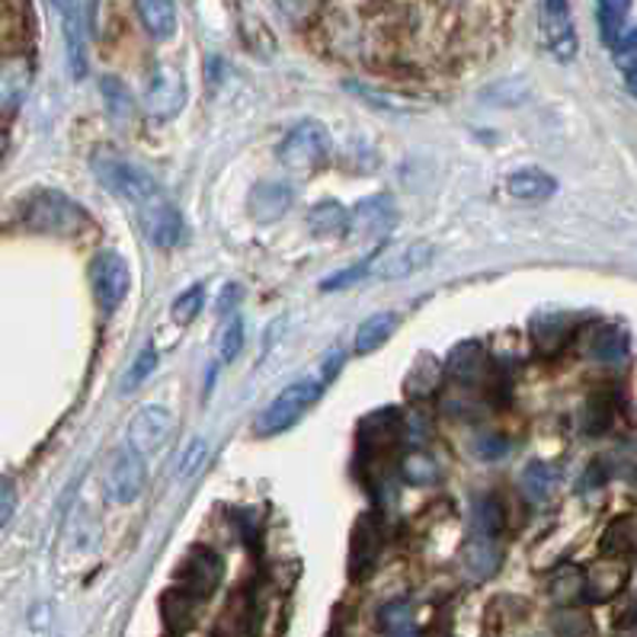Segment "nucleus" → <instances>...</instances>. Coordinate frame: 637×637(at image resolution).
Listing matches in <instances>:
<instances>
[{
    "label": "nucleus",
    "instance_id": "3",
    "mask_svg": "<svg viewBox=\"0 0 637 637\" xmlns=\"http://www.w3.org/2000/svg\"><path fill=\"white\" fill-rule=\"evenodd\" d=\"M330 147H333L330 132L320 122H315V119H305L282 138V145H279L276 154H279V161L286 164V171H291V174H315V171H320L327 164Z\"/></svg>",
    "mask_w": 637,
    "mask_h": 637
},
{
    "label": "nucleus",
    "instance_id": "36",
    "mask_svg": "<svg viewBox=\"0 0 637 637\" xmlns=\"http://www.w3.org/2000/svg\"><path fill=\"white\" fill-rule=\"evenodd\" d=\"M612 55H615V64L621 74H631L637 68V30L621 32V39L612 45Z\"/></svg>",
    "mask_w": 637,
    "mask_h": 637
},
{
    "label": "nucleus",
    "instance_id": "10",
    "mask_svg": "<svg viewBox=\"0 0 637 637\" xmlns=\"http://www.w3.org/2000/svg\"><path fill=\"white\" fill-rule=\"evenodd\" d=\"M433 263V247L430 244H401V247H391L384 254L372 257L369 273H376L378 279H407L420 269H427Z\"/></svg>",
    "mask_w": 637,
    "mask_h": 637
},
{
    "label": "nucleus",
    "instance_id": "45",
    "mask_svg": "<svg viewBox=\"0 0 637 637\" xmlns=\"http://www.w3.org/2000/svg\"><path fill=\"white\" fill-rule=\"evenodd\" d=\"M52 3H55V7H59V10H64V7H68V3H71V0H52Z\"/></svg>",
    "mask_w": 637,
    "mask_h": 637
},
{
    "label": "nucleus",
    "instance_id": "16",
    "mask_svg": "<svg viewBox=\"0 0 637 637\" xmlns=\"http://www.w3.org/2000/svg\"><path fill=\"white\" fill-rule=\"evenodd\" d=\"M222 579V561L215 557V551L196 548L186 564H183V589L196 593V596H212V589Z\"/></svg>",
    "mask_w": 637,
    "mask_h": 637
},
{
    "label": "nucleus",
    "instance_id": "33",
    "mask_svg": "<svg viewBox=\"0 0 637 637\" xmlns=\"http://www.w3.org/2000/svg\"><path fill=\"white\" fill-rule=\"evenodd\" d=\"M240 349H244V320L232 315V318L225 320L222 333H218V359H222V362H232Z\"/></svg>",
    "mask_w": 637,
    "mask_h": 637
},
{
    "label": "nucleus",
    "instance_id": "35",
    "mask_svg": "<svg viewBox=\"0 0 637 637\" xmlns=\"http://www.w3.org/2000/svg\"><path fill=\"white\" fill-rule=\"evenodd\" d=\"M404 474L407 481H413V484H430V481L439 477V464H435L433 455H427V452H413L404 462Z\"/></svg>",
    "mask_w": 637,
    "mask_h": 637
},
{
    "label": "nucleus",
    "instance_id": "29",
    "mask_svg": "<svg viewBox=\"0 0 637 637\" xmlns=\"http://www.w3.org/2000/svg\"><path fill=\"white\" fill-rule=\"evenodd\" d=\"M157 366H161V359H157V352L154 347H145L138 356H135V362L129 366V372L122 378V394H132V391H138L142 384H145L147 378L157 372Z\"/></svg>",
    "mask_w": 637,
    "mask_h": 637
},
{
    "label": "nucleus",
    "instance_id": "26",
    "mask_svg": "<svg viewBox=\"0 0 637 637\" xmlns=\"http://www.w3.org/2000/svg\"><path fill=\"white\" fill-rule=\"evenodd\" d=\"M557 487V477H554V471H551L548 464L542 462H532L525 468V474H522V491L528 500H535V503H545L551 493Z\"/></svg>",
    "mask_w": 637,
    "mask_h": 637
},
{
    "label": "nucleus",
    "instance_id": "42",
    "mask_svg": "<svg viewBox=\"0 0 637 637\" xmlns=\"http://www.w3.org/2000/svg\"><path fill=\"white\" fill-rule=\"evenodd\" d=\"M237 295H240L237 286H225V291H222V301H218V311H222V315H225V311H232V305H237Z\"/></svg>",
    "mask_w": 637,
    "mask_h": 637
},
{
    "label": "nucleus",
    "instance_id": "2",
    "mask_svg": "<svg viewBox=\"0 0 637 637\" xmlns=\"http://www.w3.org/2000/svg\"><path fill=\"white\" fill-rule=\"evenodd\" d=\"M23 222L30 232L55 234V237H78L90 228L88 212L71 196L55 189L35 193L30 203L23 205Z\"/></svg>",
    "mask_w": 637,
    "mask_h": 637
},
{
    "label": "nucleus",
    "instance_id": "4",
    "mask_svg": "<svg viewBox=\"0 0 637 637\" xmlns=\"http://www.w3.org/2000/svg\"><path fill=\"white\" fill-rule=\"evenodd\" d=\"M320 391H323V381H311V378L289 384V388L279 391V394L273 398V404L260 413V420H257V433L279 435L286 433V430H291V427L308 413V407L318 401Z\"/></svg>",
    "mask_w": 637,
    "mask_h": 637
},
{
    "label": "nucleus",
    "instance_id": "1",
    "mask_svg": "<svg viewBox=\"0 0 637 637\" xmlns=\"http://www.w3.org/2000/svg\"><path fill=\"white\" fill-rule=\"evenodd\" d=\"M96 179L116 196L119 203L132 205L142 218L147 240L161 250H174L183 237V215L176 212L164 189L154 183V176L145 174L135 164H125L116 157L96 161Z\"/></svg>",
    "mask_w": 637,
    "mask_h": 637
},
{
    "label": "nucleus",
    "instance_id": "11",
    "mask_svg": "<svg viewBox=\"0 0 637 637\" xmlns=\"http://www.w3.org/2000/svg\"><path fill=\"white\" fill-rule=\"evenodd\" d=\"M398 218H401V215H398L394 199L384 196V193H378V196L362 199V203L349 212V228L366 234V237H381V234H391L398 228Z\"/></svg>",
    "mask_w": 637,
    "mask_h": 637
},
{
    "label": "nucleus",
    "instance_id": "39",
    "mask_svg": "<svg viewBox=\"0 0 637 637\" xmlns=\"http://www.w3.org/2000/svg\"><path fill=\"white\" fill-rule=\"evenodd\" d=\"M103 93H106V106H110L116 116L119 110H129V106H132V100L125 96V88L119 84L116 78H106V81H103Z\"/></svg>",
    "mask_w": 637,
    "mask_h": 637
},
{
    "label": "nucleus",
    "instance_id": "14",
    "mask_svg": "<svg viewBox=\"0 0 637 637\" xmlns=\"http://www.w3.org/2000/svg\"><path fill=\"white\" fill-rule=\"evenodd\" d=\"M291 203H295V189L286 179H266L250 196V212H254L257 222L273 225V222H279L289 212Z\"/></svg>",
    "mask_w": 637,
    "mask_h": 637
},
{
    "label": "nucleus",
    "instance_id": "23",
    "mask_svg": "<svg viewBox=\"0 0 637 637\" xmlns=\"http://www.w3.org/2000/svg\"><path fill=\"white\" fill-rule=\"evenodd\" d=\"M308 228L320 237H337L349 232V212L340 203H320L308 215Z\"/></svg>",
    "mask_w": 637,
    "mask_h": 637
},
{
    "label": "nucleus",
    "instance_id": "37",
    "mask_svg": "<svg viewBox=\"0 0 637 637\" xmlns=\"http://www.w3.org/2000/svg\"><path fill=\"white\" fill-rule=\"evenodd\" d=\"M205 452H208L205 439H193V442L186 445V452H183L179 464H176V477H179V481L193 477V471H196V468L205 462Z\"/></svg>",
    "mask_w": 637,
    "mask_h": 637
},
{
    "label": "nucleus",
    "instance_id": "24",
    "mask_svg": "<svg viewBox=\"0 0 637 637\" xmlns=\"http://www.w3.org/2000/svg\"><path fill=\"white\" fill-rule=\"evenodd\" d=\"M631 3L635 0H599V32H603V42L608 49L621 39L628 13H631Z\"/></svg>",
    "mask_w": 637,
    "mask_h": 637
},
{
    "label": "nucleus",
    "instance_id": "34",
    "mask_svg": "<svg viewBox=\"0 0 637 637\" xmlns=\"http://www.w3.org/2000/svg\"><path fill=\"white\" fill-rule=\"evenodd\" d=\"M205 305V289L203 286H193V289H186L179 298L174 301V308H171V318L176 323H189V320H196V315L203 311Z\"/></svg>",
    "mask_w": 637,
    "mask_h": 637
},
{
    "label": "nucleus",
    "instance_id": "41",
    "mask_svg": "<svg viewBox=\"0 0 637 637\" xmlns=\"http://www.w3.org/2000/svg\"><path fill=\"white\" fill-rule=\"evenodd\" d=\"M279 7L291 13V17H301V13H308L311 10V0H279Z\"/></svg>",
    "mask_w": 637,
    "mask_h": 637
},
{
    "label": "nucleus",
    "instance_id": "31",
    "mask_svg": "<svg viewBox=\"0 0 637 637\" xmlns=\"http://www.w3.org/2000/svg\"><path fill=\"white\" fill-rule=\"evenodd\" d=\"M554 631H557V637H596V625L586 612L567 606L564 612H557Z\"/></svg>",
    "mask_w": 637,
    "mask_h": 637
},
{
    "label": "nucleus",
    "instance_id": "27",
    "mask_svg": "<svg viewBox=\"0 0 637 637\" xmlns=\"http://www.w3.org/2000/svg\"><path fill=\"white\" fill-rule=\"evenodd\" d=\"M484 352L474 347V343H468V347H459L452 352V359H449V372L464 381V384H471L477 376H484Z\"/></svg>",
    "mask_w": 637,
    "mask_h": 637
},
{
    "label": "nucleus",
    "instance_id": "32",
    "mask_svg": "<svg viewBox=\"0 0 637 637\" xmlns=\"http://www.w3.org/2000/svg\"><path fill=\"white\" fill-rule=\"evenodd\" d=\"M500 528H503V510H500V503L487 500V496L477 500V506H474V532L496 538Z\"/></svg>",
    "mask_w": 637,
    "mask_h": 637
},
{
    "label": "nucleus",
    "instance_id": "20",
    "mask_svg": "<svg viewBox=\"0 0 637 637\" xmlns=\"http://www.w3.org/2000/svg\"><path fill=\"white\" fill-rule=\"evenodd\" d=\"M138 20L157 42L174 39L176 32V0H135Z\"/></svg>",
    "mask_w": 637,
    "mask_h": 637
},
{
    "label": "nucleus",
    "instance_id": "9",
    "mask_svg": "<svg viewBox=\"0 0 637 637\" xmlns=\"http://www.w3.org/2000/svg\"><path fill=\"white\" fill-rule=\"evenodd\" d=\"M174 427L176 420L167 407H145V410L132 420V427H129V445H135L147 459V455L161 452V449L171 442Z\"/></svg>",
    "mask_w": 637,
    "mask_h": 637
},
{
    "label": "nucleus",
    "instance_id": "5",
    "mask_svg": "<svg viewBox=\"0 0 637 637\" xmlns=\"http://www.w3.org/2000/svg\"><path fill=\"white\" fill-rule=\"evenodd\" d=\"M147 484V462L145 455L135 449V445H122L116 452V459L106 471V481H103V491L106 496L125 506V503H135Z\"/></svg>",
    "mask_w": 637,
    "mask_h": 637
},
{
    "label": "nucleus",
    "instance_id": "17",
    "mask_svg": "<svg viewBox=\"0 0 637 637\" xmlns=\"http://www.w3.org/2000/svg\"><path fill=\"white\" fill-rule=\"evenodd\" d=\"M64 17V42H68V64H71V78H84L88 74V35H84V13L78 3H68L61 10Z\"/></svg>",
    "mask_w": 637,
    "mask_h": 637
},
{
    "label": "nucleus",
    "instance_id": "38",
    "mask_svg": "<svg viewBox=\"0 0 637 637\" xmlns=\"http://www.w3.org/2000/svg\"><path fill=\"white\" fill-rule=\"evenodd\" d=\"M13 513H17V487L10 477H0V528L13 520Z\"/></svg>",
    "mask_w": 637,
    "mask_h": 637
},
{
    "label": "nucleus",
    "instance_id": "43",
    "mask_svg": "<svg viewBox=\"0 0 637 637\" xmlns=\"http://www.w3.org/2000/svg\"><path fill=\"white\" fill-rule=\"evenodd\" d=\"M621 631H628V635H637V603L628 612H625V618H621Z\"/></svg>",
    "mask_w": 637,
    "mask_h": 637
},
{
    "label": "nucleus",
    "instance_id": "21",
    "mask_svg": "<svg viewBox=\"0 0 637 637\" xmlns=\"http://www.w3.org/2000/svg\"><path fill=\"white\" fill-rule=\"evenodd\" d=\"M394 330H398V315H391V311H378L372 318H366L356 330V352L372 356L394 337Z\"/></svg>",
    "mask_w": 637,
    "mask_h": 637
},
{
    "label": "nucleus",
    "instance_id": "25",
    "mask_svg": "<svg viewBox=\"0 0 637 637\" xmlns=\"http://www.w3.org/2000/svg\"><path fill=\"white\" fill-rule=\"evenodd\" d=\"M551 596H554L561 606L577 603L579 596H586V574H583L579 567H561V571L551 577Z\"/></svg>",
    "mask_w": 637,
    "mask_h": 637
},
{
    "label": "nucleus",
    "instance_id": "44",
    "mask_svg": "<svg viewBox=\"0 0 637 637\" xmlns=\"http://www.w3.org/2000/svg\"><path fill=\"white\" fill-rule=\"evenodd\" d=\"M625 84H628V90H631V96L637 100V68L631 71V74H625Z\"/></svg>",
    "mask_w": 637,
    "mask_h": 637
},
{
    "label": "nucleus",
    "instance_id": "12",
    "mask_svg": "<svg viewBox=\"0 0 637 637\" xmlns=\"http://www.w3.org/2000/svg\"><path fill=\"white\" fill-rule=\"evenodd\" d=\"M32 88V61L10 55L0 61V113H17Z\"/></svg>",
    "mask_w": 637,
    "mask_h": 637
},
{
    "label": "nucleus",
    "instance_id": "6",
    "mask_svg": "<svg viewBox=\"0 0 637 637\" xmlns=\"http://www.w3.org/2000/svg\"><path fill=\"white\" fill-rule=\"evenodd\" d=\"M542 42L551 55L557 61H574L577 59V27L571 17V0H542Z\"/></svg>",
    "mask_w": 637,
    "mask_h": 637
},
{
    "label": "nucleus",
    "instance_id": "28",
    "mask_svg": "<svg viewBox=\"0 0 637 637\" xmlns=\"http://www.w3.org/2000/svg\"><path fill=\"white\" fill-rule=\"evenodd\" d=\"M603 551L625 557V554H637V520H618L612 522V528L603 538Z\"/></svg>",
    "mask_w": 637,
    "mask_h": 637
},
{
    "label": "nucleus",
    "instance_id": "15",
    "mask_svg": "<svg viewBox=\"0 0 637 637\" xmlns=\"http://www.w3.org/2000/svg\"><path fill=\"white\" fill-rule=\"evenodd\" d=\"M506 193L516 199V203L535 205L548 203L551 196L557 193V179L548 171H538V167H522L516 174L506 176Z\"/></svg>",
    "mask_w": 637,
    "mask_h": 637
},
{
    "label": "nucleus",
    "instance_id": "7",
    "mask_svg": "<svg viewBox=\"0 0 637 637\" xmlns=\"http://www.w3.org/2000/svg\"><path fill=\"white\" fill-rule=\"evenodd\" d=\"M90 282H93V295L103 315H113L122 308V301L129 298V286H132V273L129 263L119 254H103L96 257L93 269H90Z\"/></svg>",
    "mask_w": 637,
    "mask_h": 637
},
{
    "label": "nucleus",
    "instance_id": "30",
    "mask_svg": "<svg viewBox=\"0 0 637 637\" xmlns=\"http://www.w3.org/2000/svg\"><path fill=\"white\" fill-rule=\"evenodd\" d=\"M381 628L388 637H420L407 603H391V606L381 608Z\"/></svg>",
    "mask_w": 637,
    "mask_h": 637
},
{
    "label": "nucleus",
    "instance_id": "19",
    "mask_svg": "<svg viewBox=\"0 0 637 637\" xmlns=\"http://www.w3.org/2000/svg\"><path fill=\"white\" fill-rule=\"evenodd\" d=\"M378 551H381V532H378V525L372 516H366V520H359L356 525V535H352V574L359 577H366L372 567H376L378 561Z\"/></svg>",
    "mask_w": 637,
    "mask_h": 637
},
{
    "label": "nucleus",
    "instance_id": "13",
    "mask_svg": "<svg viewBox=\"0 0 637 637\" xmlns=\"http://www.w3.org/2000/svg\"><path fill=\"white\" fill-rule=\"evenodd\" d=\"M628 583V564L615 554H608L603 561H596L589 571H586V599L593 603H608L615 599Z\"/></svg>",
    "mask_w": 637,
    "mask_h": 637
},
{
    "label": "nucleus",
    "instance_id": "40",
    "mask_svg": "<svg viewBox=\"0 0 637 637\" xmlns=\"http://www.w3.org/2000/svg\"><path fill=\"white\" fill-rule=\"evenodd\" d=\"M474 449H477L481 459H500V455H506V439H500V435H481Z\"/></svg>",
    "mask_w": 637,
    "mask_h": 637
},
{
    "label": "nucleus",
    "instance_id": "18",
    "mask_svg": "<svg viewBox=\"0 0 637 637\" xmlns=\"http://www.w3.org/2000/svg\"><path fill=\"white\" fill-rule=\"evenodd\" d=\"M462 564L474 579L493 577L496 567H500V545H496V538L474 532L462 551Z\"/></svg>",
    "mask_w": 637,
    "mask_h": 637
},
{
    "label": "nucleus",
    "instance_id": "22",
    "mask_svg": "<svg viewBox=\"0 0 637 637\" xmlns=\"http://www.w3.org/2000/svg\"><path fill=\"white\" fill-rule=\"evenodd\" d=\"M589 356L593 359H599V362H618L621 356H625V349H628V340H625V333L615 327V323H603V327H596L593 333H589Z\"/></svg>",
    "mask_w": 637,
    "mask_h": 637
},
{
    "label": "nucleus",
    "instance_id": "8",
    "mask_svg": "<svg viewBox=\"0 0 637 637\" xmlns=\"http://www.w3.org/2000/svg\"><path fill=\"white\" fill-rule=\"evenodd\" d=\"M186 103V78L174 64H157L147 78L145 110L151 119H174Z\"/></svg>",
    "mask_w": 637,
    "mask_h": 637
}]
</instances>
